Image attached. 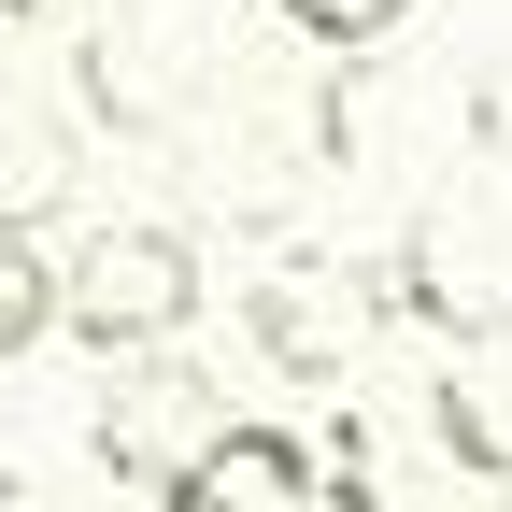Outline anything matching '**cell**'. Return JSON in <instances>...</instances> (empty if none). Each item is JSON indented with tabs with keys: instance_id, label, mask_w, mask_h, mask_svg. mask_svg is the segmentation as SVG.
Returning <instances> with one entry per match:
<instances>
[{
	"instance_id": "obj_1",
	"label": "cell",
	"mask_w": 512,
	"mask_h": 512,
	"mask_svg": "<svg viewBox=\"0 0 512 512\" xmlns=\"http://www.w3.org/2000/svg\"><path fill=\"white\" fill-rule=\"evenodd\" d=\"M384 299L413 313L427 342H512V185H441L413 200L399 256H384Z\"/></svg>"
},
{
	"instance_id": "obj_2",
	"label": "cell",
	"mask_w": 512,
	"mask_h": 512,
	"mask_svg": "<svg viewBox=\"0 0 512 512\" xmlns=\"http://www.w3.org/2000/svg\"><path fill=\"white\" fill-rule=\"evenodd\" d=\"M57 328L86 356H143V342H185L200 328V242L157 228V214H100L57 271Z\"/></svg>"
},
{
	"instance_id": "obj_3",
	"label": "cell",
	"mask_w": 512,
	"mask_h": 512,
	"mask_svg": "<svg viewBox=\"0 0 512 512\" xmlns=\"http://www.w3.org/2000/svg\"><path fill=\"white\" fill-rule=\"evenodd\" d=\"M214 427H228V384H214V370H185L171 342L100 356V384H86V470L128 484V498H171L185 456H200Z\"/></svg>"
},
{
	"instance_id": "obj_4",
	"label": "cell",
	"mask_w": 512,
	"mask_h": 512,
	"mask_svg": "<svg viewBox=\"0 0 512 512\" xmlns=\"http://www.w3.org/2000/svg\"><path fill=\"white\" fill-rule=\"evenodd\" d=\"M384 271H356V256H271V285L242 299V328H256V356L271 370H299V384H342L356 356H370V328H384Z\"/></svg>"
},
{
	"instance_id": "obj_5",
	"label": "cell",
	"mask_w": 512,
	"mask_h": 512,
	"mask_svg": "<svg viewBox=\"0 0 512 512\" xmlns=\"http://www.w3.org/2000/svg\"><path fill=\"white\" fill-rule=\"evenodd\" d=\"M72 100L100 128H128V143H157V128L200 114V57H185L171 29H86L72 43Z\"/></svg>"
},
{
	"instance_id": "obj_6",
	"label": "cell",
	"mask_w": 512,
	"mask_h": 512,
	"mask_svg": "<svg viewBox=\"0 0 512 512\" xmlns=\"http://www.w3.org/2000/svg\"><path fill=\"white\" fill-rule=\"evenodd\" d=\"M299 498H328V470H313V441H285V427H214L200 456H185V484H171V512H299Z\"/></svg>"
},
{
	"instance_id": "obj_7",
	"label": "cell",
	"mask_w": 512,
	"mask_h": 512,
	"mask_svg": "<svg viewBox=\"0 0 512 512\" xmlns=\"http://www.w3.org/2000/svg\"><path fill=\"white\" fill-rule=\"evenodd\" d=\"M413 441L441 470H470V484H512V384H470V370H441L427 399H413Z\"/></svg>"
},
{
	"instance_id": "obj_8",
	"label": "cell",
	"mask_w": 512,
	"mask_h": 512,
	"mask_svg": "<svg viewBox=\"0 0 512 512\" xmlns=\"http://www.w3.org/2000/svg\"><path fill=\"white\" fill-rule=\"evenodd\" d=\"M57 200H72V143L43 114H0V228H43Z\"/></svg>"
},
{
	"instance_id": "obj_9",
	"label": "cell",
	"mask_w": 512,
	"mask_h": 512,
	"mask_svg": "<svg viewBox=\"0 0 512 512\" xmlns=\"http://www.w3.org/2000/svg\"><path fill=\"white\" fill-rule=\"evenodd\" d=\"M57 342V256L29 228H0V370H29Z\"/></svg>"
},
{
	"instance_id": "obj_10",
	"label": "cell",
	"mask_w": 512,
	"mask_h": 512,
	"mask_svg": "<svg viewBox=\"0 0 512 512\" xmlns=\"http://www.w3.org/2000/svg\"><path fill=\"white\" fill-rule=\"evenodd\" d=\"M72 456H86V441H72V427H57V413L29 399V384H15V370H0V498H43L57 470H72Z\"/></svg>"
},
{
	"instance_id": "obj_11",
	"label": "cell",
	"mask_w": 512,
	"mask_h": 512,
	"mask_svg": "<svg viewBox=\"0 0 512 512\" xmlns=\"http://www.w3.org/2000/svg\"><path fill=\"white\" fill-rule=\"evenodd\" d=\"M271 15H285L299 43H328V57H356V43H399V29H413V0H271Z\"/></svg>"
}]
</instances>
